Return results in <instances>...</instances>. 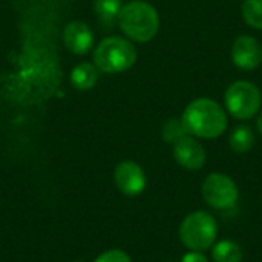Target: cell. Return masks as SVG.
<instances>
[{
	"label": "cell",
	"instance_id": "30bf717a",
	"mask_svg": "<svg viewBox=\"0 0 262 262\" xmlns=\"http://www.w3.org/2000/svg\"><path fill=\"white\" fill-rule=\"evenodd\" d=\"M63 41L66 48L78 55L86 54L94 45V34L83 21H71L63 31Z\"/></svg>",
	"mask_w": 262,
	"mask_h": 262
},
{
	"label": "cell",
	"instance_id": "e0dca14e",
	"mask_svg": "<svg viewBox=\"0 0 262 262\" xmlns=\"http://www.w3.org/2000/svg\"><path fill=\"white\" fill-rule=\"evenodd\" d=\"M94 262H132L129 255L124 253L123 250H118V249H112V250H107L104 253H101L97 259Z\"/></svg>",
	"mask_w": 262,
	"mask_h": 262
},
{
	"label": "cell",
	"instance_id": "52a82bcc",
	"mask_svg": "<svg viewBox=\"0 0 262 262\" xmlns=\"http://www.w3.org/2000/svg\"><path fill=\"white\" fill-rule=\"evenodd\" d=\"M118 190L127 196L140 195L146 187L144 170L134 161H123L117 166L114 173Z\"/></svg>",
	"mask_w": 262,
	"mask_h": 262
},
{
	"label": "cell",
	"instance_id": "5b68a950",
	"mask_svg": "<svg viewBox=\"0 0 262 262\" xmlns=\"http://www.w3.org/2000/svg\"><path fill=\"white\" fill-rule=\"evenodd\" d=\"M227 111L238 120L252 118L261 107L259 89L246 80L232 83L224 95Z\"/></svg>",
	"mask_w": 262,
	"mask_h": 262
},
{
	"label": "cell",
	"instance_id": "3957f363",
	"mask_svg": "<svg viewBox=\"0 0 262 262\" xmlns=\"http://www.w3.org/2000/svg\"><path fill=\"white\" fill-rule=\"evenodd\" d=\"M218 224L215 218L203 210L189 213L180 226V239L192 252H204L215 244Z\"/></svg>",
	"mask_w": 262,
	"mask_h": 262
},
{
	"label": "cell",
	"instance_id": "7c38bea8",
	"mask_svg": "<svg viewBox=\"0 0 262 262\" xmlns=\"http://www.w3.org/2000/svg\"><path fill=\"white\" fill-rule=\"evenodd\" d=\"M212 258L215 262H241L243 261V250L236 243H233L230 239H223L213 246Z\"/></svg>",
	"mask_w": 262,
	"mask_h": 262
},
{
	"label": "cell",
	"instance_id": "8992f818",
	"mask_svg": "<svg viewBox=\"0 0 262 262\" xmlns=\"http://www.w3.org/2000/svg\"><path fill=\"white\" fill-rule=\"evenodd\" d=\"M201 192L206 203L218 210H226L233 207L239 195L235 181L230 177L218 172L206 177L201 186Z\"/></svg>",
	"mask_w": 262,
	"mask_h": 262
},
{
	"label": "cell",
	"instance_id": "7a4b0ae2",
	"mask_svg": "<svg viewBox=\"0 0 262 262\" xmlns=\"http://www.w3.org/2000/svg\"><path fill=\"white\" fill-rule=\"evenodd\" d=\"M121 31L132 40L146 43L152 40L160 28L155 8L146 2H130L124 5L118 15Z\"/></svg>",
	"mask_w": 262,
	"mask_h": 262
},
{
	"label": "cell",
	"instance_id": "9c48e42d",
	"mask_svg": "<svg viewBox=\"0 0 262 262\" xmlns=\"http://www.w3.org/2000/svg\"><path fill=\"white\" fill-rule=\"evenodd\" d=\"M173 157L177 163L187 170H200L206 164L204 147L189 135L173 144Z\"/></svg>",
	"mask_w": 262,
	"mask_h": 262
},
{
	"label": "cell",
	"instance_id": "d6986e66",
	"mask_svg": "<svg viewBox=\"0 0 262 262\" xmlns=\"http://www.w3.org/2000/svg\"><path fill=\"white\" fill-rule=\"evenodd\" d=\"M256 126H258V130L261 132V135H262V114L259 115V118H258V123H256Z\"/></svg>",
	"mask_w": 262,
	"mask_h": 262
},
{
	"label": "cell",
	"instance_id": "277c9868",
	"mask_svg": "<svg viewBox=\"0 0 262 262\" xmlns=\"http://www.w3.org/2000/svg\"><path fill=\"white\" fill-rule=\"evenodd\" d=\"M94 61L98 71L117 74L134 66L137 61V51L130 41L120 37H109L95 48Z\"/></svg>",
	"mask_w": 262,
	"mask_h": 262
},
{
	"label": "cell",
	"instance_id": "2e32d148",
	"mask_svg": "<svg viewBox=\"0 0 262 262\" xmlns=\"http://www.w3.org/2000/svg\"><path fill=\"white\" fill-rule=\"evenodd\" d=\"M189 135L183 120H177V118H172L169 120L164 126H163V138L169 143H177L178 140H181L183 137Z\"/></svg>",
	"mask_w": 262,
	"mask_h": 262
},
{
	"label": "cell",
	"instance_id": "6da1fadb",
	"mask_svg": "<svg viewBox=\"0 0 262 262\" xmlns=\"http://www.w3.org/2000/svg\"><path fill=\"white\" fill-rule=\"evenodd\" d=\"M183 123L189 135L200 138H218L227 129V115L224 109L210 98L193 100L183 114Z\"/></svg>",
	"mask_w": 262,
	"mask_h": 262
},
{
	"label": "cell",
	"instance_id": "ac0fdd59",
	"mask_svg": "<svg viewBox=\"0 0 262 262\" xmlns=\"http://www.w3.org/2000/svg\"><path fill=\"white\" fill-rule=\"evenodd\" d=\"M181 262H209V259L203 252H189L183 256Z\"/></svg>",
	"mask_w": 262,
	"mask_h": 262
},
{
	"label": "cell",
	"instance_id": "ffe728a7",
	"mask_svg": "<svg viewBox=\"0 0 262 262\" xmlns=\"http://www.w3.org/2000/svg\"><path fill=\"white\" fill-rule=\"evenodd\" d=\"M74 262H83V261H74Z\"/></svg>",
	"mask_w": 262,
	"mask_h": 262
},
{
	"label": "cell",
	"instance_id": "4fadbf2b",
	"mask_svg": "<svg viewBox=\"0 0 262 262\" xmlns=\"http://www.w3.org/2000/svg\"><path fill=\"white\" fill-rule=\"evenodd\" d=\"M229 144L230 149L236 154H246L249 152L253 144H255V135L252 132V129L246 124H241L238 127H235V130L230 134L229 138Z\"/></svg>",
	"mask_w": 262,
	"mask_h": 262
},
{
	"label": "cell",
	"instance_id": "5bb4252c",
	"mask_svg": "<svg viewBox=\"0 0 262 262\" xmlns=\"http://www.w3.org/2000/svg\"><path fill=\"white\" fill-rule=\"evenodd\" d=\"M121 8V0H95L94 3V9L104 25H112L115 20H118Z\"/></svg>",
	"mask_w": 262,
	"mask_h": 262
},
{
	"label": "cell",
	"instance_id": "9a60e30c",
	"mask_svg": "<svg viewBox=\"0 0 262 262\" xmlns=\"http://www.w3.org/2000/svg\"><path fill=\"white\" fill-rule=\"evenodd\" d=\"M243 17L249 26L262 31V0H244Z\"/></svg>",
	"mask_w": 262,
	"mask_h": 262
},
{
	"label": "cell",
	"instance_id": "8fae6325",
	"mask_svg": "<svg viewBox=\"0 0 262 262\" xmlns=\"http://www.w3.org/2000/svg\"><path fill=\"white\" fill-rule=\"evenodd\" d=\"M98 80V69L91 63H80L72 69L71 81L80 91H89L95 86Z\"/></svg>",
	"mask_w": 262,
	"mask_h": 262
},
{
	"label": "cell",
	"instance_id": "ba28073f",
	"mask_svg": "<svg viewBox=\"0 0 262 262\" xmlns=\"http://www.w3.org/2000/svg\"><path fill=\"white\" fill-rule=\"evenodd\" d=\"M232 60L236 68L244 71L256 69L262 61L261 43L252 35H241L233 41Z\"/></svg>",
	"mask_w": 262,
	"mask_h": 262
}]
</instances>
